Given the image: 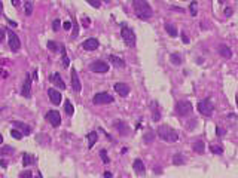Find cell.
<instances>
[{"label":"cell","mask_w":238,"mask_h":178,"mask_svg":"<svg viewBox=\"0 0 238 178\" xmlns=\"http://www.w3.org/2000/svg\"><path fill=\"white\" fill-rule=\"evenodd\" d=\"M217 2H219V3H225L226 0H217Z\"/></svg>","instance_id":"9f6ffc18"},{"label":"cell","mask_w":238,"mask_h":178,"mask_svg":"<svg viewBox=\"0 0 238 178\" xmlns=\"http://www.w3.org/2000/svg\"><path fill=\"white\" fill-rule=\"evenodd\" d=\"M84 26H85V27L89 26V19H88V18H85V19H84Z\"/></svg>","instance_id":"7dc6e473"},{"label":"cell","mask_w":238,"mask_h":178,"mask_svg":"<svg viewBox=\"0 0 238 178\" xmlns=\"http://www.w3.org/2000/svg\"><path fill=\"white\" fill-rule=\"evenodd\" d=\"M173 163H174V165H183V163H185L183 156H182V154H174V157H173Z\"/></svg>","instance_id":"f1b7e54d"},{"label":"cell","mask_w":238,"mask_h":178,"mask_svg":"<svg viewBox=\"0 0 238 178\" xmlns=\"http://www.w3.org/2000/svg\"><path fill=\"white\" fill-rule=\"evenodd\" d=\"M34 178H43V177H42V174H40V172H37V174H36V177H34Z\"/></svg>","instance_id":"816d5d0a"},{"label":"cell","mask_w":238,"mask_h":178,"mask_svg":"<svg viewBox=\"0 0 238 178\" xmlns=\"http://www.w3.org/2000/svg\"><path fill=\"white\" fill-rule=\"evenodd\" d=\"M48 95H49V98H51L52 104H55V105H58L61 100H63V97H61V92L57 91V89H48Z\"/></svg>","instance_id":"4fadbf2b"},{"label":"cell","mask_w":238,"mask_h":178,"mask_svg":"<svg viewBox=\"0 0 238 178\" xmlns=\"http://www.w3.org/2000/svg\"><path fill=\"white\" fill-rule=\"evenodd\" d=\"M115 91L121 95V97H128L129 93V86L127 83H116L115 85Z\"/></svg>","instance_id":"5bb4252c"},{"label":"cell","mask_w":238,"mask_h":178,"mask_svg":"<svg viewBox=\"0 0 238 178\" xmlns=\"http://www.w3.org/2000/svg\"><path fill=\"white\" fill-rule=\"evenodd\" d=\"M49 80H51L57 88H60V89H66V83L63 82V79H61V76H60L58 73H54V74L49 77Z\"/></svg>","instance_id":"9a60e30c"},{"label":"cell","mask_w":238,"mask_h":178,"mask_svg":"<svg viewBox=\"0 0 238 178\" xmlns=\"http://www.w3.org/2000/svg\"><path fill=\"white\" fill-rule=\"evenodd\" d=\"M21 93H23L26 98H30V97H31V77H30V74L26 76V80H24V85H23Z\"/></svg>","instance_id":"8fae6325"},{"label":"cell","mask_w":238,"mask_h":178,"mask_svg":"<svg viewBox=\"0 0 238 178\" xmlns=\"http://www.w3.org/2000/svg\"><path fill=\"white\" fill-rule=\"evenodd\" d=\"M122 30H121V36H122V39H124V42L127 46H136V34L134 31L131 30V28H128L125 24H122Z\"/></svg>","instance_id":"3957f363"},{"label":"cell","mask_w":238,"mask_h":178,"mask_svg":"<svg viewBox=\"0 0 238 178\" xmlns=\"http://www.w3.org/2000/svg\"><path fill=\"white\" fill-rule=\"evenodd\" d=\"M100 157H101V160L104 162V163H109V156H107V153H106V150H101L100 152Z\"/></svg>","instance_id":"d590c367"},{"label":"cell","mask_w":238,"mask_h":178,"mask_svg":"<svg viewBox=\"0 0 238 178\" xmlns=\"http://www.w3.org/2000/svg\"><path fill=\"white\" fill-rule=\"evenodd\" d=\"M237 107H238V97H237Z\"/></svg>","instance_id":"6f0895ef"},{"label":"cell","mask_w":238,"mask_h":178,"mask_svg":"<svg viewBox=\"0 0 238 178\" xmlns=\"http://www.w3.org/2000/svg\"><path fill=\"white\" fill-rule=\"evenodd\" d=\"M109 64L107 62H104V61H95V62H92L91 65H89V70L91 71H94V73H106V71H109Z\"/></svg>","instance_id":"ba28073f"},{"label":"cell","mask_w":238,"mask_h":178,"mask_svg":"<svg viewBox=\"0 0 238 178\" xmlns=\"http://www.w3.org/2000/svg\"><path fill=\"white\" fill-rule=\"evenodd\" d=\"M63 64H64V67H68V65H70V61H68L67 55H66V51H64V48H63Z\"/></svg>","instance_id":"f35d334b"},{"label":"cell","mask_w":238,"mask_h":178,"mask_svg":"<svg viewBox=\"0 0 238 178\" xmlns=\"http://www.w3.org/2000/svg\"><path fill=\"white\" fill-rule=\"evenodd\" d=\"M98 46H100V43H98V40H97V39H94V37H91V39H86L85 42L82 43V48H84V49H86V51H95Z\"/></svg>","instance_id":"7c38bea8"},{"label":"cell","mask_w":238,"mask_h":178,"mask_svg":"<svg viewBox=\"0 0 238 178\" xmlns=\"http://www.w3.org/2000/svg\"><path fill=\"white\" fill-rule=\"evenodd\" d=\"M204 150H205V145H204V143H203L201 140H198V141H195V143H194V152H195V153H198V154H203V153H204Z\"/></svg>","instance_id":"ffe728a7"},{"label":"cell","mask_w":238,"mask_h":178,"mask_svg":"<svg viewBox=\"0 0 238 178\" xmlns=\"http://www.w3.org/2000/svg\"><path fill=\"white\" fill-rule=\"evenodd\" d=\"M10 2H12V6L18 8V6H19V2H21V0H10Z\"/></svg>","instance_id":"bcb514c9"},{"label":"cell","mask_w":238,"mask_h":178,"mask_svg":"<svg viewBox=\"0 0 238 178\" xmlns=\"http://www.w3.org/2000/svg\"><path fill=\"white\" fill-rule=\"evenodd\" d=\"M64 111L67 113L68 116H72V114L75 113V107H73V104H72V102L68 101V100H67L66 102H64Z\"/></svg>","instance_id":"484cf974"},{"label":"cell","mask_w":238,"mask_h":178,"mask_svg":"<svg viewBox=\"0 0 238 178\" xmlns=\"http://www.w3.org/2000/svg\"><path fill=\"white\" fill-rule=\"evenodd\" d=\"M216 132H217V135H222V134H223V131H222L220 128H216Z\"/></svg>","instance_id":"c3c4849f"},{"label":"cell","mask_w":238,"mask_h":178,"mask_svg":"<svg viewBox=\"0 0 238 178\" xmlns=\"http://www.w3.org/2000/svg\"><path fill=\"white\" fill-rule=\"evenodd\" d=\"M2 12H3V5L0 3V15H2Z\"/></svg>","instance_id":"db71d44e"},{"label":"cell","mask_w":238,"mask_h":178,"mask_svg":"<svg viewBox=\"0 0 238 178\" xmlns=\"http://www.w3.org/2000/svg\"><path fill=\"white\" fill-rule=\"evenodd\" d=\"M60 27H61V22H60V19H54V22H52V30H54V31H58Z\"/></svg>","instance_id":"ab89813d"},{"label":"cell","mask_w":238,"mask_h":178,"mask_svg":"<svg viewBox=\"0 0 238 178\" xmlns=\"http://www.w3.org/2000/svg\"><path fill=\"white\" fill-rule=\"evenodd\" d=\"M133 168H134V171H136L137 174H143L145 172V165H143V160H140V159H136L134 160V163H133Z\"/></svg>","instance_id":"ac0fdd59"},{"label":"cell","mask_w":238,"mask_h":178,"mask_svg":"<svg viewBox=\"0 0 238 178\" xmlns=\"http://www.w3.org/2000/svg\"><path fill=\"white\" fill-rule=\"evenodd\" d=\"M70 80H72V89H73L75 92H80L82 83H80V80H79L76 68H72V71H70Z\"/></svg>","instance_id":"9c48e42d"},{"label":"cell","mask_w":238,"mask_h":178,"mask_svg":"<svg viewBox=\"0 0 238 178\" xmlns=\"http://www.w3.org/2000/svg\"><path fill=\"white\" fill-rule=\"evenodd\" d=\"M8 37H9V48L12 49V52L19 51V48H21V42H19V37H18V36H17L15 33H14L12 30H9V31H8Z\"/></svg>","instance_id":"52a82bcc"},{"label":"cell","mask_w":238,"mask_h":178,"mask_svg":"<svg viewBox=\"0 0 238 178\" xmlns=\"http://www.w3.org/2000/svg\"><path fill=\"white\" fill-rule=\"evenodd\" d=\"M165 31L170 34L171 37H177V34H178V31H177V28L173 26V24H165Z\"/></svg>","instance_id":"44dd1931"},{"label":"cell","mask_w":238,"mask_h":178,"mask_svg":"<svg viewBox=\"0 0 238 178\" xmlns=\"http://www.w3.org/2000/svg\"><path fill=\"white\" fill-rule=\"evenodd\" d=\"M2 141H3V135L0 134V144H2Z\"/></svg>","instance_id":"11a10c76"},{"label":"cell","mask_w":238,"mask_h":178,"mask_svg":"<svg viewBox=\"0 0 238 178\" xmlns=\"http://www.w3.org/2000/svg\"><path fill=\"white\" fill-rule=\"evenodd\" d=\"M110 177H112L110 172H104V178H110Z\"/></svg>","instance_id":"681fc988"},{"label":"cell","mask_w":238,"mask_h":178,"mask_svg":"<svg viewBox=\"0 0 238 178\" xmlns=\"http://www.w3.org/2000/svg\"><path fill=\"white\" fill-rule=\"evenodd\" d=\"M86 2H88V3H89L92 8H95V9H98L100 6H101V0H86Z\"/></svg>","instance_id":"d6a6232c"},{"label":"cell","mask_w":238,"mask_h":178,"mask_svg":"<svg viewBox=\"0 0 238 178\" xmlns=\"http://www.w3.org/2000/svg\"><path fill=\"white\" fill-rule=\"evenodd\" d=\"M109 61H110L115 67H118V68H124V67H125V61H124L122 58H119V57L110 55V57H109Z\"/></svg>","instance_id":"e0dca14e"},{"label":"cell","mask_w":238,"mask_h":178,"mask_svg":"<svg viewBox=\"0 0 238 178\" xmlns=\"http://www.w3.org/2000/svg\"><path fill=\"white\" fill-rule=\"evenodd\" d=\"M24 10H26L27 17H30L33 14V2L31 0H27L26 3H24Z\"/></svg>","instance_id":"cb8c5ba5"},{"label":"cell","mask_w":238,"mask_h":178,"mask_svg":"<svg viewBox=\"0 0 238 178\" xmlns=\"http://www.w3.org/2000/svg\"><path fill=\"white\" fill-rule=\"evenodd\" d=\"M152 120H153V122H159V120H161V113H159L158 110H153Z\"/></svg>","instance_id":"74e56055"},{"label":"cell","mask_w":238,"mask_h":178,"mask_svg":"<svg viewBox=\"0 0 238 178\" xmlns=\"http://www.w3.org/2000/svg\"><path fill=\"white\" fill-rule=\"evenodd\" d=\"M10 135L14 136L15 140H21V138H23V134H21L18 129H12V131H10Z\"/></svg>","instance_id":"e575fe53"},{"label":"cell","mask_w":238,"mask_h":178,"mask_svg":"<svg viewBox=\"0 0 238 178\" xmlns=\"http://www.w3.org/2000/svg\"><path fill=\"white\" fill-rule=\"evenodd\" d=\"M9 24H10L12 27H17V22H14V21H9Z\"/></svg>","instance_id":"f5cc1de1"},{"label":"cell","mask_w":238,"mask_h":178,"mask_svg":"<svg viewBox=\"0 0 238 178\" xmlns=\"http://www.w3.org/2000/svg\"><path fill=\"white\" fill-rule=\"evenodd\" d=\"M106 2H110V0H106Z\"/></svg>","instance_id":"680465c9"},{"label":"cell","mask_w":238,"mask_h":178,"mask_svg":"<svg viewBox=\"0 0 238 178\" xmlns=\"http://www.w3.org/2000/svg\"><path fill=\"white\" fill-rule=\"evenodd\" d=\"M19 178H31V172H30V171H24V172L19 175Z\"/></svg>","instance_id":"60d3db41"},{"label":"cell","mask_w":238,"mask_h":178,"mask_svg":"<svg viewBox=\"0 0 238 178\" xmlns=\"http://www.w3.org/2000/svg\"><path fill=\"white\" fill-rule=\"evenodd\" d=\"M225 15H226V17H231V15H232V9H229V8L225 9Z\"/></svg>","instance_id":"ee69618b"},{"label":"cell","mask_w":238,"mask_h":178,"mask_svg":"<svg viewBox=\"0 0 238 178\" xmlns=\"http://www.w3.org/2000/svg\"><path fill=\"white\" fill-rule=\"evenodd\" d=\"M31 79H34V80H37V71H34L33 73V77Z\"/></svg>","instance_id":"f907efd6"},{"label":"cell","mask_w":238,"mask_h":178,"mask_svg":"<svg viewBox=\"0 0 238 178\" xmlns=\"http://www.w3.org/2000/svg\"><path fill=\"white\" fill-rule=\"evenodd\" d=\"M86 138H88V148H92L94 144H95L97 140H98V134H97V132H89Z\"/></svg>","instance_id":"d6986e66"},{"label":"cell","mask_w":238,"mask_h":178,"mask_svg":"<svg viewBox=\"0 0 238 178\" xmlns=\"http://www.w3.org/2000/svg\"><path fill=\"white\" fill-rule=\"evenodd\" d=\"M214 110V105H213V102L207 98V100H203V101L198 102V111L203 114V116H210Z\"/></svg>","instance_id":"5b68a950"},{"label":"cell","mask_w":238,"mask_h":178,"mask_svg":"<svg viewBox=\"0 0 238 178\" xmlns=\"http://www.w3.org/2000/svg\"><path fill=\"white\" fill-rule=\"evenodd\" d=\"M182 40H183V43H189V39H187V36L185 33H182Z\"/></svg>","instance_id":"7bdbcfd3"},{"label":"cell","mask_w":238,"mask_h":178,"mask_svg":"<svg viewBox=\"0 0 238 178\" xmlns=\"http://www.w3.org/2000/svg\"><path fill=\"white\" fill-rule=\"evenodd\" d=\"M72 22H73V34H72V39H76L77 34H79V28H77L76 19H75V18H72Z\"/></svg>","instance_id":"f546056e"},{"label":"cell","mask_w":238,"mask_h":178,"mask_svg":"<svg viewBox=\"0 0 238 178\" xmlns=\"http://www.w3.org/2000/svg\"><path fill=\"white\" fill-rule=\"evenodd\" d=\"M192 109H194L192 104L189 101H186V100L178 101L177 104H176V114L180 116V117H185V116H187V114L192 113Z\"/></svg>","instance_id":"277c9868"},{"label":"cell","mask_w":238,"mask_h":178,"mask_svg":"<svg viewBox=\"0 0 238 178\" xmlns=\"http://www.w3.org/2000/svg\"><path fill=\"white\" fill-rule=\"evenodd\" d=\"M196 6H198V3H196V2H191L189 10H191V15H192V17H196Z\"/></svg>","instance_id":"1f68e13d"},{"label":"cell","mask_w":238,"mask_h":178,"mask_svg":"<svg viewBox=\"0 0 238 178\" xmlns=\"http://www.w3.org/2000/svg\"><path fill=\"white\" fill-rule=\"evenodd\" d=\"M92 102L94 104H98V105L100 104H110V102H113V97L107 92L95 93V97L92 98Z\"/></svg>","instance_id":"8992f818"},{"label":"cell","mask_w":238,"mask_h":178,"mask_svg":"<svg viewBox=\"0 0 238 178\" xmlns=\"http://www.w3.org/2000/svg\"><path fill=\"white\" fill-rule=\"evenodd\" d=\"M31 163H34L33 156L28 154V153H24V154H23V165H24V166H28V165H31Z\"/></svg>","instance_id":"7402d4cb"},{"label":"cell","mask_w":238,"mask_h":178,"mask_svg":"<svg viewBox=\"0 0 238 178\" xmlns=\"http://www.w3.org/2000/svg\"><path fill=\"white\" fill-rule=\"evenodd\" d=\"M143 140H145L146 144H150L153 140H155V132H152V131H149V132H146L145 136H143Z\"/></svg>","instance_id":"4316f807"},{"label":"cell","mask_w":238,"mask_h":178,"mask_svg":"<svg viewBox=\"0 0 238 178\" xmlns=\"http://www.w3.org/2000/svg\"><path fill=\"white\" fill-rule=\"evenodd\" d=\"M70 27H72V22H70V21H66V22L63 24V28H64V30H70Z\"/></svg>","instance_id":"b9f144b4"},{"label":"cell","mask_w":238,"mask_h":178,"mask_svg":"<svg viewBox=\"0 0 238 178\" xmlns=\"http://www.w3.org/2000/svg\"><path fill=\"white\" fill-rule=\"evenodd\" d=\"M12 153H14V148L9 147V145H5V147L0 148V154H12Z\"/></svg>","instance_id":"4dcf8cb0"},{"label":"cell","mask_w":238,"mask_h":178,"mask_svg":"<svg viewBox=\"0 0 238 178\" xmlns=\"http://www.w3.org/2000/svg\"><path fill=\"white\" fill-rule=\"evenodd\" d=\"M133 8L138 19L147 21L152 18V8L149 6V3L146 0H133Z\"/></svg>","instance_id":"6da1fadb"},{"label":"cell","mask_w":238,"mask_h":178,"mask_svg":"<svg viewBox=\"0 0 238 178\" xmlns=\"http://www.w3.org/2000/svg\"><path fill=\"white\" fill-rule=\"evenodd\" d=\"M46 119H48V122L51 123L54 128H57L61 125V117H60V113L55 110H49L46 113Z\"/></svg>","instance_id":"30bf717a"},{"label":"cell","mask_w":238,"mask_h":178,"mask_svg":"<svg viewBox=\"0 0 238 178\" xmlns=\"http://www.w3.org/2000/svg\"><path fill=\"white\" fill-rule=\"evenodd\" d=\"M170 61L174 64V65H178V64H182V57L178 55L177 52H174V53L170 55Z\"/></svg>","instance_id":"d4e9b609"},{"label":"cell","mask_w":238,"mask_h":178,"mask_svg":"<svg viewBox=\"0 0 238 178\" xmlns=\"http://www.w3.org/2000/svg\"><path fill=\"white\" fill-rule=\"evenodd\" d=\"M210 150H211V153H216V154H222L223 153V150L219 145H210Z\"/></svg>","instance_id":"8d00e7d4"},{"label":"cell","mask_w":238,"mask_h":178,"mask_svg":"<svg viewBox=\"0 0 238 178\" xmlns=\"http://www.w3.org/2000/svg\"><path fill=\"white\" fill-rule=\"evenodd\" d=\"M14 125H17V128H19V129H23L26 135H28V134L31 132V129H30V128L27 126L26 123H19V122H14Z\"/></svg>","instance_id":"83f0119b"},{"label":"cell","mask_w":238,"mask_h":178,"mask_svg":"<svg viewBox=\"0 0 238 178\" xmlns=\"http://www.w3.org/2000/svg\"><path fill=\"white\" fill-rule=\"evenodd\" d=\"M156 135L161 138L162 141H167V143H176L178 140V132L174 131L173 128L167 126V125H161L156 131Z\"/></svg>","instance_id":"7a4b0ae2"},{"label":"cell","mask_w":238,"mask_h":178,"mask_svg":"<svg viewBox=\"0 0 238 178\" xmlns=\"http://www.w3.org/2000/svg\"><path fill=\"white\" fill-rule=\"evenodd\" d=\"M46 46H48V49H51V51H58V46H57V43L52 42V40H48V43H46Z\"/></svg>","instance_id":"836d02e7"},{"label":"cell","mask_w":238,"mask_h":178,"mask_svg":"<svg viewBox=\"0 0 238 178\" xmlns=\"http://www.w3.org/2000/svg\"><path fill=\"white\" fill-rule=\"evenodd\" d=\"M115 128L118 129L121 134H127L128 132V126L124 123V122H115Z\"/></svg>","instance_id":"603a6c76"},{"label":"cell","mask_w":238,"mask_h":178,"mask_svg":"<svg viewBox=\"0 0 238 178\" xmlns=\"http://www.w3.org/2000/svg\"><path fill=\"white\" fill-rule=\"evenodd\" d=\"M219 53H220L222 58L225 59H229L232 57V51H231L229 46H226V45H220L219 46Z\"/></svg>","instance_id":"2e32d148"},{"label":"cell","mask_w":238,"mask_h":178,"mask_svg":"<svg viewBox=\"0 0 238 178\" xmlns=\"http://www.w3.org/2000/svg\"><path fill=\"white\" fill-rule=\"evenodd\" d=\"M3 39H5V30L0 28V42H3Z\"/></svg>","instance_id":"f6af8a7d"}]
</instances>
